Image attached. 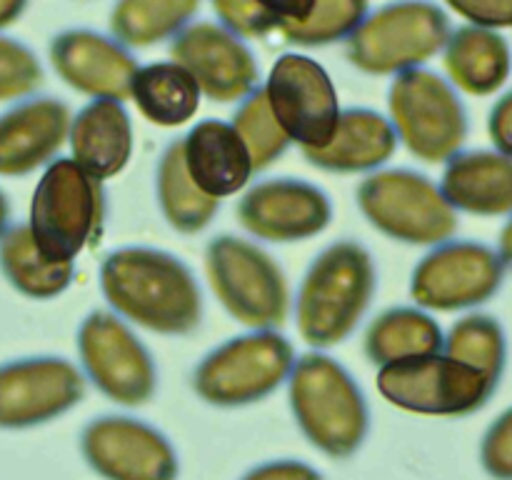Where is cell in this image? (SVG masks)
I'll list each match as a JSON object with an SVG mask.
<instances>
[{
  "mask_svg": "<svg viewBox=\"0 0 512 480\" xmlns=\"http://www.w3.org/2000/svg\"><path fill=\"white\" fill-rule=\"evenodd\" d=\"M100 290L110 310L155 335L180 338L203 323V293L193 270L168 250L125 245L105 255Z\"/></svg>",
  "mask_w": 512,
  "mask_h": 480,
  "instance_id": "1",
  "label": "cell"
},
{
  "mask_svg": "<svg viewBox=\"0 0 512 480\" xmlns=\"http://www.w3.org/2000/svg\"><path fill=\"white\" fill-rule=\"evenodd\" d=\"M288 400L300 433L328 458H350L368 438L370 408L358 380L320 350L295 360Z\"/></svg>",
  "mask_w": 512,
  "mask_h": 480,
  "instance_id": "3",
  "label": "cell"
},
{
  "mask_svg": "<svg viewBox=\"0 0 512 480\" xmlns=\"http://www.w3.org/2000/svg\"><path fill=\"white\" fill-rule=\"evenodd\" d=\"M75 345L85 378L108 400L138 408L155 398L158 368L153 353L118 313L93 310L85 315Z\"/></svg>",
  "mask_w": 512,
  "mask_h": 480,
  "instance_id": "11",
  "label": "cell"
},
{
  "mask_svg": "<svg viewBox=\"0 0 512 480\" xmlns=\"http://www.w3.org/2000/svg\"><path fill=\"white\" fill-rule=\"evenodd\" d=\"M388 118L400 143L420 163H448L468 140V110L458 88L423 65L393 75Z\"/></svg>",
  "mask_w": 512,
  "mask_h": 480,
  "instance_id": "6",
  "label": "cell"
},
{
  "mask_svg": "<svg viewBox=\"0 0 512 480\" xmlns=\"http://www.w3.org/2000/svg\"><path fill=\"white\" fill-rule=\"evenodd\" d=\"M378 290L373 255L358 240L325 245L300 280L295 298L298 333L310 348L328 350L358 330Z\"/></svg>",
  "mask_w": 512,
  "mask_h": 480,
  "instance_id": "2",
  "label": "cell"
},
{
  "mask_svg": "<svg viewBox=\"0 0 512 480\" xmlns=\"http://www.w3.org/2000/svg\"><path fill=\"white\" fill-rule=\"evenodd\" d=\"M235 215L253 238L265 243H303L328 228L333 200L308 180L268 178L245 190Z\"/></svg>",
  "mask_w": 512,
  "mask_h": 480,
  "instance_id": "17",
  "label": "cell"
},
{
  "mask_svg": "<svg viewBox=\"0 0 512 480\" xmlns=\"http://www.w3.org/2000/svg\"><path fill=\"white\" fill-rule=\"evenodd\" d=\"M450 18L430 0H395L365 15L345 40L350 65L368 75H398L443 53Z\"/></svg>",
  "mask_w": 512,
  "mask_h": 480,
  "instance_id": "7",
  "label": "cell"
},
{
  "mask_svg": "<svg viewBox=\"0 0 512 480\" xmlns=\"http://www.w3.org/2000/svg\"><path fill=\"white\" fill-rule=\"evenodd\" d=\"M213 10L220 23L240 38H265L273 30H280V20L260 8L255 0H213Z\"/></svg>",
  "mask_w": 512,
  "mask_h": 480,
  "instance_id": "34",
  "label": "cell"
},
{
  "mask_svg": "<svg viewBox=\"0 0 512 480\" xmlns=\"http://www.w3.org/2000/svg\"><path fill=\"white\" fill-rule=\"evenodd\" d=\"M355 200L370 228L403 245L433 248L453 238L460 225L440 183L410 168L373 170L358 185Z\"/></svg>",
  "mask_w": 512,
  "mask_h": 480,
  "instance_id": "5",
  "label": "cell"
},
{
  "mask_svg": "<svg viewBox=\"0 0 512 480\" xmlns=\"http://www.w3.org/2000/svg\"><path fill=\"white\" fill-rule=\"evenodd\" d=\"M488 135L498 153L512 158V90H508L490 110Z\"/></svg>",
  "mask_w": 512,
  "mask_h": 480,
  "instance_id": "38",
  "label": "cell"
},
{
  "mask_svg": "<svg viewBox=\"0 0 512 480\" xmlns=\"http://www.w3.org/2000/svg\"><path fill=\"white\" fill-rule=\"evenodd\" d=\"M8 223H10V203L8 198H5L3 190H0V238H3L5 230H8Z\"/></svg>",
  "mask_w": 512,
  "mask_h": 480,
  "instance_id": "42",
  "label": "cell"
},
{
  "mask_svg": "<svg viewBox=\"0 0 512 480\" xmlns=\"http://www.w3.org/2000/svg\"><path fill=\"white\" fill-rule=\"evenodd\" d=\"M200 0H115L110 33L128 48L173 40L198 13Z\"/></svg>",
  "mask_w": 512,
  "mask_h": 480,
  "instance_id": "29",
  "label": "cell"
},
{
  "mask_svg": "<svg viewBox=\"0 0 512 480\" xmlns=\"http://www.w3.org/2000/svg\"><path fill=\"white\" fill-rule=\"evenodd\" d=\"M295 348L278 330H250L210 350L193 370V390L215 408H243L273 395L295 365Z\"/></svg>",
  "mask_w": 512,
  "mask_h": 480,
  "instance_id": "9",
  "label": "cell"
},
{
  "mask_svg": "<svg viewBox=\"0 0 512 480\" xmlns=\"http://www.w3.org/2000/svg\"><path fill=\"white\" fill-rule=\"evenodd\" d=\"M443 63L455 88L483 98L498 93L510 78L512 53L498 30L470 23L450 33Z\"/></svg>",
  "mask_w": 512,
  "mask_h": 480,
  "instance_id": "24",
  "label": "cell"
},
{
  "mask_svg": "<svg viewBox=\"0 0 512 480\" xmlns=\"http://www.w3.org/2000/svg\"><path fill=\"white\" fill-rule=\"evenodd\" d=\"M43 85V65L25 43L0 35V103L30 98Z\"/></svg>",
  "mask_w": 512,
  "mask_h": 480,
  "instance_id": "33",
  "label": "cell"
},
{
  "mask_svg": "<svg viewBox=\"0 0 512 480\" xmlns=\"http://www.w3.org/2000/svg\"><path fill=\"white\" fill-rule=\"evenodd\" d=\"M505 268L498 248L450 238L418 260L410 275V295L415 305L438 313L478 308L503 288Z\"/></svg>",
  "mask_w": 512,
  "mask_h": 480,
  "instance_id": "12",
  "label": "cell"
},
{
  "mask_svg": "<svg viewBox=\"0 0 512 480\" xmlns=\"http://www.w3.org/2000/svg\"><path fill=\"white\" fill-rule=\"evenodd\" d=\"M263 88L290 143L313 150L333 140L343 108L328 70L318 60L298 53L280 55Z\"/></svg>",
  "mask_w": 512,
  "mask_h": 480,
  "instance_id": "13",
  "label": "cell"
},
{
  "mask_svg": "<svg viewBox=\"0 0 512 480\" xmlns=\"http://www.w3.org/2000/svg\"><path fill=\"white\" fill-rule=\"evenodd\" d=\"M230 123L235 125L240 138L248 145L258 173L270 168L278 158H283L285 150L290 148V138L285 135V130L280 128L278 120H275L263 85L255 88L253 93L238 105V110H235Z\"/></svg>",
  "mask_w": 512,
  "mask_h": 480,
  "instance_id": "32",
  "label": "cell"
},
{
  "mask_svg": "<svg viewBox=\"0 0 512 480\" xmlns=\"http://www.w3.org/2000/svg\"><path fill=\"white\" fill-rule=\"evenodd\" d=\"M170 58L188 68L213 103H243L260 88V65L250 45L215 20H195L170 40Z\"/></svg>",
  "mask_w": 512,
  "mask_h": 480,
  "instance_id": "15",
  "label": "cell"
},
{
  "mask_svg": "<svg viewBox=\"0 0 512 480\" xmlns=\"http://www.w3.org/2000/svg\"><path fill=\"white\" fill-rule=\"evenodd\" d=\"M80 453L105 480H178L173 443L153 425L128 415H103L80 433Z\"/></svg>",
  "mask_w": 512,
  "mask_h": 480,
  "instance_id": "14",
  "label": "cell"
},
{
  "mask_svg": "<svg viewBox=\"0 0 512 480\" xmlns=\"http://www.w3.org/2000/svg\"><path fill=\"white\" fill-rule=\"evenodd\" d=\"M50 65L75 93L88 98L128 100L140 65L128 45L88 28L63 30L50 40Z\"/></svg>",
  "mask_w": 512,
  "mask_h": 480,
  "instance_id": "18",
  "label": "cell"
},
{
  "mask_svg": "<svg viewBox=\"0 0 512 480\" xmlns=\"http://www.w3.org/2000/svg\"><path fill=\"white\" fill-rule=\"evenodd\" d=\"M200 98L203 90L198 80L173 58L140 65L130 88V100L138 113L160 128H178L193 120Z\"/></svg>",
  "mask_w": 512,
  "mask_h": 480,
  "instance_id": "25",
  "label": "cell"
},
{
  "mask_svg": "<svg viewBox=\"0 0 512 480\" xmlns=\"http://www.w3.org/2000/svg\"><path fill=\"white\" fill-rule=\"evenodd\" d=\"M368 15V0H315L308 18L280 25L278 33L288 43L318 48L348 40Z\"/></svg>",
  "mask_w": 512,
  "mask_h": 480,
  "instance_id": "31",
  "label": "cell"
},
{
  "mask_svg": "<svg viewBox=\"0 0 512 480\" xmlns=\"http://www.w3.org/2000/svg\"><path fill=\"white\" fill-rule=\"evenodd\" d=\"M480 465L495 480H512V408L490 423L480 443Z\"/></svg>",
  "mask_w": 512,
  "mask_h": 480,
  "instance_id": "35",
  "label": "cell"
},
{
  "mask_svg": "<svg viewBox=\"0 0 512 480\" xmlns=\"http://www.w3.org/2000/svg\"><path fill=\"white\" fill-rule=\"evenodd\" d=\"M443 353L483 370L485 375L500 383L505 363H508V338H505L503 325L493 315L470 313L453 323V328L445 333Z\"/></svg>",
  "mask_w": 512,
  "mask_h": 480,
  "instance_id": "30",
  "label": "cell"
},
{
  "mask_svg": "<svg viewBox=\"0 0 512 480\" xmlns=\"http://www.w3.org/2000/svg\"><path fill=\"white\" fill-rule=\"evenodd\" d=\"M398 133L390 118L373 108H345L338 130L323 148L303 150L310 165L328 173H373L398 150Z\"/></svg>",
  "mask_w": 512,
  "mask_h": 480,
  "instance_id": "23",
  "label": "cell"
},
{
  "mask_svg": "<svg viewBox=\"0 0 512 480\" xmlns=\"http://www.w3.org/2000/svg\"><path fill=\"white\" fill-rule=\"evenodd\" d=\"M0 273L25 298L50 300L73 283L75 263L50 260L35 243L30 225L20 223L0 238Z\"/></svg>",
  "mask_w": 512,
  "mask_h": 480,
  "instance_id": "28",
  "label": "cell"
},
{
  "mask_svg": "<svg viewBox=\"0 0 512 480\" xmlns=\"http://www.w3.org/2000/svg\"><path fill=\"white\" fill-rule=\"evenodd\" d=\"M255 3L268 10L270 15H275L280 20V25H283L290 23V20L308 18L315 0H255Z\"/></svg>",
  "mask_w": 512,
  "mask_h": 480,
  "instance_id": "39",
  "label": "cell"
},
{
  "mask_svg": "<svg viewBox=\"0 0 512 480\" xmlns=\"http://www.w3.org/2000/svg\"><path fill=\"white\" fill-rule=\"evenodd\" d=\"M440 190L458 213L512 215V158L498 150H460L445 163Z\"/></svg>",
  "mask_w": 512,
  "mask_h": 480,
  "instance_id": "22",
  "label": "cell"
},
{
  "mask_svg": "<svg viewBox=\"0 0 512 480\" xmlns=\"http://www.w3.org/2000/svg\"><path fill=\"white\" fill-rule=\"evenodd\" d=\"M445 3L480 28H512V0H445Z\"/></svg>",
  "mask_w": 512,
  "mask_h": 480,
  "instance_id": "36",
  "label": "cell"
},
{
  "mask_svg": "<svg viewBox=\"0 0 512 480\" xmlns=\"http://www.w3.org/2000/svg\"><path fill=\"white\" fill-rule=\"evenodd\" d=\"M183 160L193 183L218 200L243 193L258 173L235 125L218 118L200 120L183 135Z\"/></svg>",
  "mask_w": 512,
  "mask_h": 480,
  "instance_id": "20",
  "label": "cell"
},
{
  "mask_svg": "<svg viewBox=\"0 0 512 480\" xmlns=\"http://www.w3.org/2000/svg\"><path fill=\"white\" fill-rule=\"evenodd\" d=\"M25 8H28V0H0V30L18 23Z\"/></svg>",
  "mask_w": 512,
  "mask_h": 480,
  "instance_id": "40",
  "label": "cell"
},
{
  "mask_svg": "<svg viewBox=\"0 0 512 480\" xmlns=\"http://www.w3.org/2000/svg\"><path fill=\"white\" fill-rule=\"evenodd\" d=\"M240 480H323V475L300 460H270L245 473Z\"/></svg>",
  "mask_w": 512,
  "mask_h": 480,
  "instance_id": "37",
  "label": "cell"
},
{
  "mask_svg": "<svg viewBox=\"0 0 512 480\" xmlns=\"http://www.w3.org/2000/svg\"><path fill=\"white\" fill-rule=\"evenodd\" d=\"M73 113L58 98H23L0 113V175L23 178L48 168L70 135Z\"/></svg>",
  "mask_w": 512,
  "mask_h": 480,
  "instance_id": "19",
  "label": "cell"
},
{
  "mask_svg": "<svg viewBox=\"0 0 512 480\" xmlns=\"http://www.w3.org/2000/svg\"><path fill=\"white\" fill-rule=\"evenodd\" d=\"M155 198L165 223L183 235H198L220 210V200L205 195L190 178L183 160V138L170 140L155 168Z\"/></svg>",
  "mask_w": 512,
  "mask_h": 480,
  "instance_id": "27",
  "label": "cell"
},
{
  "mask_svg": "<svg viewBox=\"0 0 512 480\" xmlns=\"http://www.w3.org/2000/svg\"><path fill=\"white\" fill-rule=\"evenodd\" d=\"M105 218L103 180L73 158H58L43 170L30 200V233L50 260L75 263L93 243Z\"/></svg>",
  "mask_w": 512,
  "mask_h": 480,
  "instance_id": "8",
  "label": "cell"
},
{
  "mask_svg": "<svg viewBox=\"0 0 512 480\" xmlns=\"http://www.w3.org/2000/svg\"><path fill=\"white\" fill-rule=\"evenodd\" d=\"M70 158L100 180L123 173L133 155V120L123 100L98 98L73 115Z\"/></svg>",
  "mask_w": 512,
  "mask_h": 480,
  "instance_id": "21",
  "label": "cell"
},
{
  "mask_svg": "<svg viewBox=\"0 0 512 480\" xmlns=\"http://www.w3.org/2000/svg\"><path fill=\"white\" fill-rule=\"evenodd\" d=\"M203 260L210 290L230 318L250 330L283 328L290 313V285L268 250L225 233L205 245Z\"/></svg>",
  "mask_w": 512,
  "mask_h": 480,
  "instance_id": "4",
  "label": "cell"
},
{
  "mask_svg": "<svg viewBox=\"0 0 512 480\" xmlns=\"http://www.w3.org/2000/svg\"><path fill=\"white\" fill-rule=\"evenodd\" d=\"M363 345L370 363L383 368L398 360L440 353L445 333L438 320L420 305H398L383 310L368 325Z\"/></svg>",
  "mask_w": 512,
  "mask_h": 480,
  "instance_id": "26",
  "label": "cell"
},
{
  "mask_svg": "<svg viewBox=\"0 0 512 480\" xmlns=\"http://www.w3.org/2000/svg\"><path fill=\"white\" fill-rule=\"evenodd\" d=\"M378 393L395 408L433 418L473 415L493 398L498 380L448 353L420 355L378 368Z\"/></svg>",
  "mask_w": 512,
  "mask_h": 480,
  "instance_id": "10",
  "label": "cell"
},
{
  "mask_svg": "<svg viewBox=\"0 0 512 480\" xmlns=\"http://www.w3.org/2000/svg\"><path fill=\"white\" fill-rule=\"evenodd\" d=\"M498 253L503 258V263L512 268V215L510 220L505 223V228L500 230V238H498Z\"/></svg>",
  "mask_w": 512,
  "mask_h": 480,
  "instance_id": "41",
  "label": "cell"
},
{
  "mask_svg": "<svg viewBox=\"0 0 512 480\" xmlns=\"http://www.w3.org/2000/svg\"><path fill=\"white\" fill-rule=\"evenodd\" d=\"M85 373L58 355L0 365V428L23 430L50 423L83 400Z\"/></svg>",
  "mask_w": 512,
  "mask_h": 480,
  "instance_id": "16",
  "label": "cell"
}]
</instances>
